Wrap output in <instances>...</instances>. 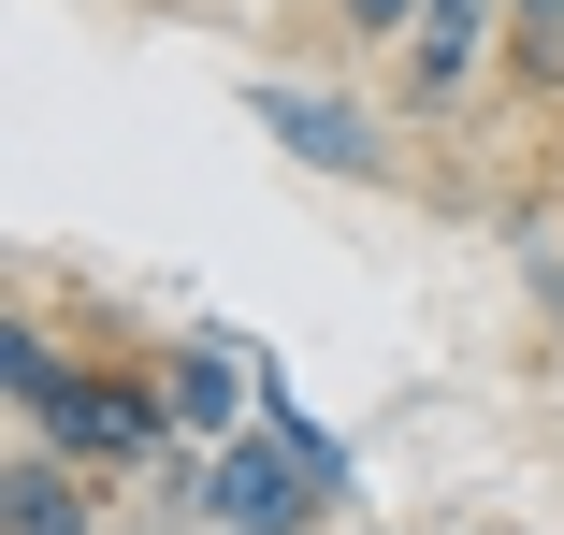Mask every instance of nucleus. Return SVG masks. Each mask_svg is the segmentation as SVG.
<instances>
[{"mask_svg":"<svg viewBox=\"0 0 564 535\" xmlns=\"http://www.w3.org/2000/svg\"><path fill=\"white\" fill-rule=\"evenodd\" d=\"M0 535H117V478H87L58 435H15V463H0Z\"/></svg>","mask_w":564,"mask_h":535,"instance_id":"5","label":"nucleus"},{"mask_svg":"<svg viewBox=\"0 0 564 535\" xmlns=\"http://www.w3.org/2000/svg\"><path fill=\"white\" fill-rule=\"evenodd\" d=\"M464 535H535V521H464Z\"/></svg>","mask_w":564,"mask_h":535,"instance_id":"10","label":"nucleus"},{"mask_svg":"<svg viewBox=\"0 0 564 535\" xmlns=\"http://www.w3.org/2000/svg\"><path fill=\"white\" fill-rule=\"evenodd\" d=\"M507 87L564 101V0H507Z\"/></svg>","mask_w":564,"mask_h":535,"instance_id":"7","label":"nucleus"},{"mask_svg":"<svg viewBox=\"0 0 564 535\" xmlns=\"http://www.w3.org/2000/svg\"><path fill=\"white\" fill-rule=\"evenodd\" d=\"M247 117H261L275 160H304V174H333V188H377V174H391V117H377V101H348V87L261 73V87H247Z\"/></svg>","mask_w":564,"mask_h":535,"instance_id":"2","label":"nucleus"},{"mask_svg":"<svg viewBox=\"0 0 564 535\" xmlns=\"http://www.w3.org/2000/svg\"><path fill=\"white\" fill-rule=\"evenodd\" d=\"M405 15H420V0H333V30H348V44H405Z\"/></svg>","mask_w":564,"mask_h":535,"instance_id":"8","label":"nucleus"},{"mask_svg":"<svg viewBox=\"0 0 564 535\" xmlns=\"http://www.w3.org/2000/svg\"><path fill=\"white\" fill-rule=\"evenodd\" d=\"M535 318H550V334H564V261H535Z\"/></svg>","mask_w":564,"mask_h":535,"instance_id":"9","label":"nucleus"},{"mask_svg":"<svg viewBox=\"0 0 564 535\" xmlns=\"http://www.w3.org/2000/svg\"><path fill=\"white\" fill-rule=\"evenodd\" d=\"M174 535H217V521H174Z\"/></svg>","mask_w":564,"mask_h":535,"instance_id":"11","label":"nucleus"},{"mask_svg":"<svg viewBox=\"0 0 564 535\" xmlns=\"http://www.w3.org/2000/svg\"><path fill=\"white\" fill-rule=\"evenodd\" d=\"M391 73H405V101H420V117L478 101V87L507 73V0H420V15H405V44H391Z\"/></svg>","mask_w":564,"mask_h":535,"instance_id":"3","label":"nucleus"},{"mask_svg":"<svg viewBox=\"0 0 564 535\" xmlns=\"http://www.w3.org/2000/svg\"><path fill=\"white\" fill-rule=\"evenodd\" d=\"M15 435H58L87 478H117V492H145L188 435H174V405H160V362H73L58 376V405L44 419H15Z\"/></svg>","mask_w":564,"mask_h":535,"instance_id":"1","label":"nucleus"},{"mask_svg":"<svg viewBox=\"0 0 564 535\" xmlns=\"http://www.w3.org/2000/svg\"><path fill=\"white\" fill-rule=\"evenodd\" d=\"M160 405H174V435H188V449H232L247 419L275 405V376H261L247 334H174V348H160Z\"/></svg>","mask_w":564,"mask_h":535,"instance_id":"4","label":"nucleus"},{"mask_svg":"<svg viewBox=\"0 0 564 535\" xmlns=\"http://www.w3.org/2000/svg\"><path fill=\"white\" fill-rule=\"evenodd\" d=\"M73 362H87V348L58 334V318H44V304H15V334H0V405H15V419H44Z\"/></svg>","mask_w":564,"mask_h":535,"instance_id":"6","label":"nucleus"}]
</instances>
